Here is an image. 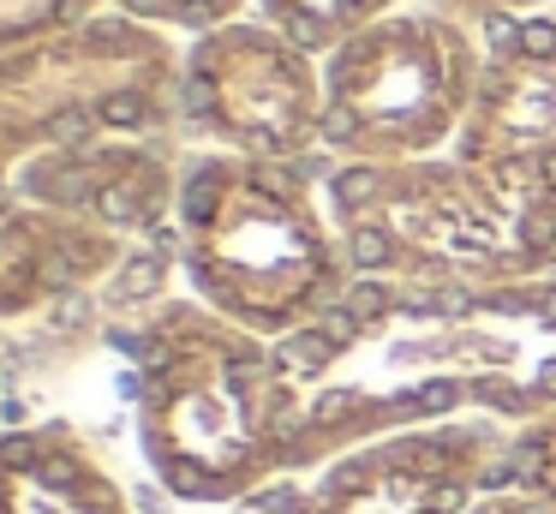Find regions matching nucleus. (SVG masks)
<instances>
[{
	"label": "nucleus",
	"instance_id": "1",
	"mask_svg": "<svg viewBox=\"0 0 556 514\" xmlns=\"http://www.w3.org/2000/svg\"><path fill=\"white\" fill-rule=\"evenodd\" d=\"M539 490L556 502V442H551V449H539Z\"/></svg>",
	"mask_w": 556,
	"mask_h": 514
},
{
	"label": "nucleus",
	"instance_id": "2",
	"mask_svg": "<svg viewBox=\"0 0 556 514\" xmlns=\"http://www.w3.org/2000/svg\"><path fill=\"white\" fill-rule=\"evenodd\" d=\"M484 514H539V509H515V502H503V509H484Z\"/></svg>",
	"mask_w": 556,
	"mask_h": 514
}]
</instances>
